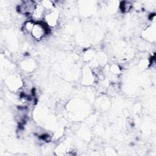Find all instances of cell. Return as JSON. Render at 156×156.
Returning a JSON list of instances; mask_svg holds the SVG:
<instances>
[{
  "label": "cell",
  "instance_id": "8992f818",
  "mask_svg": "<svg viewBox=\"0 0 156 156\" xmlns=\"http://www.w3.org/2000/svg\"><path fill=\"white\" fill-rule=\"evenodd\" d=\"M10 82H11V83H13V81H12V80H10V81H9V83H10ZM11 86H12L13 88H14V87H15V86H14V85L13 84H12ZM15 87H16V85H15Z\"/></svg>",
  "mask_w": 156,
  "mask_h": 156
},
{
  "label": "cell",
  "instance_id": "7a4b0ae2",
  "mask_svg": "<svg viewBox=\"0 0 156 156\" xmlns=\"http://www.w3.org/2000/svg\"><path fill=\"white\" fill-rule=\"evenodd\" d=\"M46 24L49 26H55L57 25L59 20V12L54 9L45 15L44 19Z\"/></svg>",
  "mask_w": 156,
  "mask_h": 156
},
{
  "label": "cell",
  "instance_id": "3957f363",
  "mask_svg": "<svg viewBox=\"0 0 156 156\" xmlns=\"http://www.w3.org/2000/svg\"><path fill=\"white\" fill-rule=\"evenodd\" d=\"M35 23V21H34V20H29L26 21L23 26V29L24 32L31 34Z\"/></svg>",
  "mask_w": 156,
  "mask_h": 156
},
{
  "label": "cell",
  "instance_id": "277c9868",
  "mask_svg": "<svg viewBox=\"0 0 156 156\" xmlns=\"http://www.w3.org/2000/svg\"><path fill=\"white\" fill-rule=\"evenodd\" d=\"M144 35H145V38L148 40H154L155 38V28H153L152 27H150L149 28H148L145 31V33L143 34Z\"/></svg>",
  "mask_w": 156,
  "mask_h": 156
},
{
  "label": "cell",
  "instance_id": "6da1fadb",
  "mask_svg": "<svg viewBox=\"0 0 156 156\" xmlns=\"http://www.w3.org/2000/svg\"><path fill=\"white\" fill-rule=\"evenodd\" d=\"M48 32V29L44 23L41 22H35L31 31V36L37 41L42 39Z\"/></svg>",
  "mask_w": 156,
  "mask_h": 156
},
{
  "label": "cell",
  "instance_id": "5b68a950",
  "mask_svg": "<svg viewBox=\"0 0 156 156\" xmlns=\"http://www.w3.org/2000/svg\"><path fill=\"white\" fill-rule=\"evenodd\" d=\"M121 10L123 12H129L132 8V5L128 2H123L120 5Z\"/></svg>",
  "mask_w": 156,
  "mask_h": 156
}]
</instances>
